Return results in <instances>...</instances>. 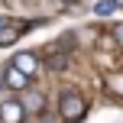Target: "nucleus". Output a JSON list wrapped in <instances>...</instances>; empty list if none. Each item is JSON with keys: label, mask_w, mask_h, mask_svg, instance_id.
Masks as SVG:
<instances>
[{"label": "nucleus", "mask_w": 123, "mask_h": 123, "mask_svg": "<svg viewBox=\"0 0 123 123\" xmlns=\"http://www.w3.org/2000/svg\"><path fill=\"white\" fill-rule=\"evenodd\" d=\"M58 113L65 117V123H78V120H84V113H87V100L81 97L78 91H62V97H58Z\"/></svg>", "instance_id": "obj_1"}, {"label": "nucleus", "mask_w": 123, "mask_h": 123, "mask_svg": "<svg viewBox=\"0 0 123 123\" xmlns=\"http://www.w3.org/2000/svg\"><path fill=\"white\" fill-rule=\"evenodd\" d=\"M10 68L23 71L26 78H36V74H39V58H36V55H29V52H16V55H13V65H10Z\"/></svg>", "instance_id": "obj_2"}, {"label": "nucleus", "mask_w": 123, "mask_h": 123, "mask_svg": "<svg viewBox=\"0 0 123 123\" xmlns=\"http://www.w3.org/2000/svg\"><path fill=\"white\" fill-rule=\"evenodd\" d=\"M26 120V107L19 100H3L0 104V123H23Z\"/></svg>", "instance_id": "obj_3"}, {"label": "nucleus", "mask_w": 123, "mask_h": 123, "mask_svg": "<svg viewBox=\"0 0 123 123\" xmlns=\"http://www.w3.org/2000/svg\"><path fill=\"white\" fill-rule=\"evenodd\" d=\"M0 81H3V87H10V91H26L32 78H26V74L16 71V68H6V74H3Z\"/></svg>", "instance_id": "obj_4"}, {"label": "nucleus", "mask_w": 123, "mask_h": 123, "mask_svg": "<svg viewBox=\"0 0 123 123\" xmlns=\"http://www.w3.org/2000/svg\"><path fill=\"white\" fill-rule=\"evenodd\" d=\"M19 36H23V26H0V45H13Z\"/></svg>", "instance_id": "obj_5"}, {"label": "nucleus", "mask_w": 123, "mask_h": 123, "mask_svg": "<svg viewBox=\"0 0 123 123\" xmlns=\"http://www.w3.org/2000/svg\"><path fill=\"white\" fill-rule=\"evenodd\" d=\"M94 13H97V16H107V13H113V3L110 0H100V3L94 6Z\"/></svg>", "instance_id": "obj_6"}, {"label": "nucleus", "mask_w": 123, "mask_h": 123, "mask_svg": "<svg viewBox=\"0 0 123 123\" xmlns=\"http://www.w3.org/2000/svg\"><path fill=\"white\" fill-rule=\"evenodd\" d=\"M62 65H65V58H62V55H52V58H49V68H62Z\"/></svg>", "instance_id": "obj_7"}, {"label": "nucleus", "mask_w": 123, "mask_h": 123, "mask_svg": "<svg viewBox=\"0 0 123 123\" xmlns=\"http://www.w3.org/2000/svg\"><path fill=\"white\" fill-rule=\"evenodd\" d=\"M110 87H113V91H120V94H123V78H110Z\"/></svg>", "instance_id": "obj_8"}, {"label": "nucleus", "mask_w": 123, "mask_h": 123, "mask_svg": "<svg viewBox=\"0 0 123 123\" xmlns=\"http://www.w3.org/2000/svg\"><path fill=\"white\" fill-rule=\"evenodd\" d=\"M113 36H117V42L123 45V23H117V26H113Z\"/></svg>", "instance_id": "obj_9"}, {"label": "nucleus", "mask_w": 123, "mask_h": 123, "mask_svg": "<svg viewBox=\"0 0 123 123\" xmlns=\"http://www.w3.org/2000/svg\"><path fill=\"white\" fill-rule=\"evenodd\" d=\"M62 3H65V6H78L81 0H62Z\"/></svg>", "instance_id": "obj_10"}, {"label": "nucleus", "mask_w": 123, "mask_h": 123, "mask_svg": "<svg viewBox=\"0 0 123 123\" xmlns=\"http://www.w3.org/2000/svg\"><path fill=\"white\" fill-rule=\"evenodd\" d=\"M110 3H113V6H123V0H110Z\"/></svg>", "instance_id": "obj_11"}, {"label": "nucleus", "mask_w": 123, "mask_h": 123, "mask_svg": "<svg viewBox=\"0 0 123 123\" xmlns=\"http://www.w3.org/2000/svg\"><path fill=\"white\" fill-rule=\"evenodd\" d=\"M0 26H6V19H3V16H0Z\"/></svg>", "instance_id": "obj_12"}]
</instances>
